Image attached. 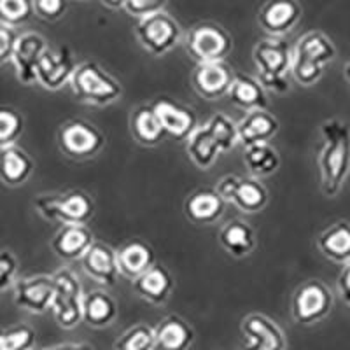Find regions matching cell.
Returning a JSON list of instances; mask_svg holds the SVG:
<instances>
[{
	"label": "cell",
	"mask_w": 350,
	"mask_h": 350,
	"mask_svg": "<svg viewBox=\"0 0 350 350\" xmlns=\"http://www.w3.org/2000/svg\"><path fill=\"white\" fill-rule=\"evenodd\" d=\"M114 350H154V327L144 323L128 327L114 342Z\"/></svg>",
	"instance_id": "d590c367"
},
{
	"label": "cell",
	"mask_w": 350,
	"mask_h": 350,
	"mask_svg": "<svg viewBox=\"0 0 350 350\" xmlns=\"http://www.w3.org/2000/svg\"><path fill=\"white\" fill-rule=\"evenodd\" d=\"M33 208L44 221L65 224H88L95 215V200L83 189L42 193L33 198Z\"/></svg>",
	"instance_id": "5b68a950"
},
{
	"label": "cell",
	"mask_w": 350,
	"mask_h": 350,
	"mask_svg": "<svg viewBox=\"0 0 350 350\" xmlns=\"http://www.w3.org/2000/svg\"><path fill=\"white\" fill-rule=\"evenodd\" d=\"M186 51L196 64L224 62L233 51V39L221 25L202 21L187 32Z\"/></svg>",
	"instance_id": "52a82bcc"
},
{
	"label": "cell",
	"mask_w": 350,
	"mask_h": 350,
	"mask_svg": "<svg viewBox=\"0 0 350 350\" xmlns=\"http://www.w3.org/2000/svg\"><path fill=\"white\" fill-rule=\"evenodd\" d=\"M195 336V329L186 319L167 315L154 327V350H189Z\"/></svg>",
	"instance_id": "7402d4cb"
},
{
	"label": "cell",
	"mask_w": 350,
	"mask_h": 350,
	"mask_svg": "<svg viewBox=\"0 0 350 350\" xmlns=\"http://www.w3.org/2000/svg\"><path fill=\"white\" fill-rule=\"evenodd\" d=\"M224 202L215 189H196L184 200V214L195 224H214L226 211Z\"/></svg>",
	"instance_id": "603a6c76"
},
{
	"label": "cell",
	"mask_w": 350,
	"mask_h": 350,
	"mask_svg": "<svg viewBox=\"0 0 350 350\" xmlns=\"http://www.w3.org/2000/svg\"><path fill=\"white\" fill-rule=\"evenodd\" d=\"M317 249L331 262L345 265L350 261V223L338 221L323 230L317 237Z\"/></svg>",
	"instance_id": "83f0119b"
},
{
	"label": "cell",
	"mask_w": 350,
	"mask_h": 350,
	"mask_svg": "<svg viewBox=\"0 0 350 350\" xmlns=\"http://www.w3.org/2000/svg\"><path fill=\"white\" fill-rule=\"evenodd\" d=\"M243 163L251 177L262 180L279 172L280 154L270 142L254 144L243 151Z\"/></svg>",
	"instance_id": "d6a6232c"
},
{
	"label": "cell",
	"mask_w": 350,
	"mask_h": 350,
	"mask_svg": "<svg viewBox=\"0 0 350 350\" xmlns=\"http://www.w3.org/2000/svg\"><path fill=\"white\" fill-rule=\"evenodd\" d=\"M267 93L268 92L262 88L258 77L247 76V74H235L226 96L237 109H243L245 112H249L268 107Z\"/></svg>",
	"instance_id": "484cf974"
},
{
	"label": "cell",
	"mask_w": 350,
	"mask_h": 350,
	"mask_svg": "<svg viewBox=\"0 0 350 350\" xmlns=\"http://www.w3.org/2000/svg\"><path fill=\"white\" fill-rule=\"evenodd\" d=\"M239 130V142L243 148L254 146V144L270 142L280 130V121L275 114L267 109L245 112L242 120L237 123Z\"/></svg>",
	"instance_id": "44dd1931"
},
{
	"label": "cell",
	"mask_w": 350,
	"mask_h": 350,
	"mask_svg": "<svg viewBox=\"0 0 350 350\" xmlns=\"http://www.w3.org/2000/svg\"><path fill=\"white\" fill-rule=\"evenodd\" d=\"M77 62L67 46L48 48L37 67V83L48 92H60L72 79Z\"/></svg>",
	"instance_id": "5bb4252c"
},
{
	"label": "cell",
	"mask_w": 350,
	"mask_h": 350,
	"mask_svg": "<svg viewBox=\"0 0 350 350\" xmlns=\"http://www.w3.org/2000/svg\"><path fill=\"white\" fill-rule=\"evenodd\" d=\"M219 243L233 258H245L256 249L258 237L254 228L242 219H233L219 231Z\"/></svg>",
	"instance_id": "f1b7e54d"
},
{
	"label": "cell",
	"mask_w": 350,
	"mask_h": 350,
	"mask_svg": "<svg viewBox=\"0 0 350 350\" xmlns=\"http://www.w3.org/2000/svg\"><path fill=\"white\" fill-rule=\"evenodd\" d=\"M68 84H70L74 98L92 107H109L120 102L123 96V86L120 81L93 60L77 64Z\"/></svg>",
	"instance_id": "277c9868"
},
{
	"label": "cell",
	"mask_w": 350,
	"mask_h": 350,
	"mask_svg": "<svg viewBox=\"0 0 350 350\" xmlns=\"http://www.w3.org/2000/svg\"><path fill=\"white\" fill-rule=\"evenodd\" d=\"M270 202L268 187L256 177H240L230 203L245 214H258L265 211Z\"/></svg>",
	"instance_id": "1f68e13d"
},
{
	"label": "cell",
	"mask_w": 350,
	"mask_h": 350,
	"mask_svg": "<svg viewBox=\"0 0 350 350\" xmlns=\"http://www.w3.org/2000/svg\"><path fill=\"white\" fill-rule=\"evenodd\" d=\"M100 4L105 5L107 9H112V11H118V9H123L126 0H100Z\"/></svg>",
	"instance_id": "bcb514c9"
},
{
	"label": "cell",
	"mask_w": 350,
	"mask_h": 350,
	"mask_svg": "<svg viewBox=\"0 0 350 350\" xmlns=\"http://www.w3.org/2000/svg\"><path fill=\"white\" fill-rule=\"evenodd\" d=\"M42 350H93V347L88 343H60V345L48 347Z\"/></svg>",
	"instance_id": "f6af8a7d"
},
{
	"label": "cell",
	"mask_w": 350,
	"mask_h": 350,
	"mask_svg": "<svg viewBox=\"0 0 350 350\" xmlns=\"http://www.w3.org/2000/svg\"><path fill=\"white\" fill-rule=\"evenodd\" d=\"M252 60L258 68V81L268 93L287 95L291 90L293 46L284 37H265L252 48Z\"/></svg>",
	"instance_id": "3957f363"
},
{
	"label": "cell",
	"mask_w": 350,
	"mask_h": 350,
	"mask_svg": "<svg viewBox=\"0 0 350 350\" xmlns=\"http://www.w3.org/2000/svg\"><path fill=\"white\" fill-rule=\"evenodd\" d=\"M167 8V0H126L124 4V11L135 20H142L156 12L165 11Z\"/></svg>",
	"instance_id": "ab89813d"
},
{
	"label": "cell",
	"mask_w": 350,
	"mask_h": 350,
	"mask_svg": "<svg viewBox=\"0 0 350 350\" xmlns=\"http://www.w3.org/2000/svg\"><path fill=\"white\" fill-rule=\"evenodd\" d=\"M135 37L149 55L165 56L183 39V28L174 16L161 11L137 20Z\"/></svg>",
	"instance_id": "9c48e42d"
},
{
	"label": "cell",
	"mask_w": 350,
	"mask_h": 350,
	"mask_svg": "<svg viewBox=\"0 0 350 350\" xmlns=\"http://www.w3.org/2000/svg\"><path fill=\"white\" fill-rule=\"evenodd\" d=\"M130 131L133 139L146 148H154L167 137L152 105H137L130 112Z\"/></svg>",
	"instance_id": "4316f807"
},
{
	"label": "cell",
	"mask_w": 350,
	"mask_h": 350,
	"mask_svg": "<svg viewBox=\"0 0 350 350\" xmlns=\"http://www.w3.org/2000/svg\"><path fill=\"white\" fill-rule=\"evenodd\" d=\"M240 333L245 340L240 350H287L289 347L282 327L267 314L245 315L240 323Z\"/></svg>",
	"instance_id": "8fae6325"
},
{
	"label": "cell",
	"mask_w": 350,
	"mask_h": 350,
	"mask_svg": "<svg viewBox=\"0 0 350 350\" xmlns=\"http://www.w3.org/2000/svg\"><path fill=\"white\" fill-rule=\"evenodd\" d=\"M36 170L32 156L18 144L0 148V180L9 187L23 186Z\"/></svg>",
	"instance_id": "cb8c5ba5"
},
{
	"label": "cell",
	"mask_w": 350,
	"mask_h": 350,
	"mask_svg": "<svg viewBox=\"0 0 350 350\" xmlns=\"http://www.w3.org/2000/svg\"><path fill=\"white\" fill-rule=\"evenodd\" d=\"M131 284H133V291L139 298L154 306L165 305L175 289L174 277L161 265H152L135 280H131Z\"/></svg>",
	"instance_id": "d6986e66"
},
{
	"label": "cell",
	"mask_w": 350,
	"mask_h": 350,
	"mask_svg": "<svg viewBox=\"0 0 350 350\" xmlns=\"http://www.w3.org/2000/svg\"><path fill=\"white\" fill-rule=\"evenodd\" d=\"M33 14V0H0V23L18 28L32 20Z\"/></svg>",
	"instance_id": "74e56055"
},
{
	"label": "cell",
	"mask_w": 350,
	"mask_h": 350,
	"mask_svg": "<svg viewBox=\"0 0 350 350\" xmlns=\"http://www.w3.org/2000/svg\"><path fill=\"white\" fill-rule=\"evenodd\" d=\"M18 37H20V33H18L16 28L0 23V67L11 64Z\"/></svg>",
	"instance_id": "b9f144b4"
},
{
	"label": "cell",
	"mask_w": 350,
	"mask_h": 350,
	"mask_svg": "<svg viewBox=\"0 0 350 350\" xmlns=\"http://www.w3.org/2000/svg\"><path fill=\"white\" fill-rule=\"evenodd\" d=\"M25 131V118L20 111L0 105V148L16 144Z\"/></svg>",
	"instance_id": "8d00e7d4"
},
{
	"label": "cell",
	"mask_w": 350,
	"mask_h": 350,
	"mask_svg": "<svg viewBox=\"0 0 350 350\" xmlns=\"http://www.w3.org/2000/svg\"><path fill=\"white\" fill-rule=\"evenodd\" d=\"M55 280L53 275L36 273L21 277L12 286L14 305L32 315H42L51 310Z\"/></svg>",
	"instance_id": "7c38bea8"
},
{
	"label": "cell",
	"mask_w": 350,
	"mask_h": 350,
	"mask_svg": "<svg viewBox=\"0 0 350 350\" xmlns=\"http://www.w3.org/2000/svg\"><path fill=\"white\" fill-rule=\"evenodd\" d=\"M18 258L9 249H0V295L12 289L18 280Z\"/></svg>",
	"instance_id": "f35d334b"
},
{
	"label": "cell",
	"mask_w": 350,
	"mask_h": 350,
	"mask_svg": "<svg viewBox=\"0 0 350 350\" xmlns=\"http://www.w3.org/2000/svg\"><path fill=\"white\" fill-rule=\"evenodd\" d=\"M233 76L235 74L224 62L196 64L191 72V84L202 98L219 100L228 95Z\"/></svg>",
	"instance_id": "ac0fdd59"
},
{
	"label": "cell",
	"mask_w": 350,
	"mask_h": 350,
	"mask_svg": "<svg viewBox=\"0 0 350 350\" xmlns=\"http://www.w3.org/2000/svg\"><path fill=\"white\" fill-rule=\"evenodd\" d=\"M81 268L92 280L102 287H112L120 279L118 251L104 242H93L81 258Z\"/></svg>",
	"instance_id": "2e32d148"
},
{
	"label": "cell",
	"mask_w": 350,
	"mask_h": 350,
	"mask_svg": "<svg viewBox=\"0 0 350 350\" xmlns=\"http://www.w3.org/2000/svg\"><path fill=\"white\" fill-rule=\"evenodd\" d=\"M186 152L191 159V163L200 170H208L215 165L217 158L223 152L219 149L215 137L212 135L207 124L198 126L191 135L186 139Z\"/></svg>",
	"instance_id": "4dcf8cb0"
},
{
	"label": "cell",
	"mask_w": 350,
	"mask_h": 350,
	"mask_svg": "<svg viewBox=\"0 0 350 350\" xmlns=\"http://www.w3.org/2000/svg\"><path fill=\"white\" fill-rule=\"evenodd\" d=\"M301 18L303 8L298 0H267L258 11V25L268 37H286Z\"/></svg>",
	"instance_id": "4fadbf2b"
},
{
	"label": "cell",
	"mask_w": 350,
	"mask_h": 350,
	"mask_svg": "<svg viewBox=\"0 0 350 350\" xmlns=\"http://www.w3.org/2000/svg\"><path fill=\"white\" fill-rule=\"evenodd\" d=\"M211 128L212 135L215 137L219 144V149L221 152H230L239 146V130H237V123L231 120L230 116L224 114V112H217V114L211 116L207 123Z\"/></svg>",
	"instance_id": "836d02e7"
},
{
	"label": "cell",
	"mask_w": 350,
	"mask_h": 350,
	"mask_svg": "<svg viewBox=\"0 0 350 350\" xmlns=\"http://www.w3.org/2000/svg\"><path fill=\"white\" fill-rule=\"evenodd\" d=\"M319 131L323 137L317 154L321 191L326 198H336L350 175V123L342 118H327Z\"/></svg>",
	"instance_id": "6da1fadb"
},
{
	"label": "cell",
	"mask_w": 350,
	"mask_h": 350,
	"mask_svg": "<svg viewBox=\"0 0 350 350\" xmlns=\"http://www.w3.org/2000/svg\"><path fill=\"white\" fill-rule=\"evenodd\" d=\"M336 55L338 51L329 36L321 30L303 33L293 46L291 77L305 88L314 86L323 79Z\"/></svg>",
	"instance_id": "7a4b0ae2"
},
{
	"label": "cell",
	"mask_w": 350,
	"mask_h": 350,
	"mask_svg": "<svg viewBox=\"0 0 350 350\" xmlns=\"http://www.w3.org/2000/svg\"><path fill=\"white\" fill-rule=\"evenodd\" d=\"M240 177L237 174H228V175H223L221 179L217 180V184H215V191L219 193V196L224 200L226 203H230L231 196H233V193H235L237 189V184H239Z\"/></svg>",
	"instance_id": "7bdbcfd3"
},
{
	"label": "cell",
	"mask_w": 350,
	"mask_h": 350,
	"mask_svg": "<svg viewBox=\"0 0 350 350\" xmlns=\"http://www.w3.org/2000/svg\"><path fill=\"white\" fill-rule=\"evenodd\" d=\"M334 295L323 280H306L293 295L291 315L296 324L314 326L333 312Z\"/></svg>",
	"instance_id": "ba28073f"
},
{
	"label": "cell",
	"mask_w": 350,
	"mask_h": 350,
	"mask_svg": "<svg viewBox=\"0 0 350 350\" xmlns=\"http://www.w3.org/2000/svg\"><path fill=\"white\" fill-rule=\"evenodd\" d=\"M336 289H338L340 298H342L347 305H350V261L342 265L338 280H336Z\"/></svg>",
	"instance_id": "ee69618b"
},
{
	"label": "cell",
	"mask_w": 350,
	"mask_h": 350,
	"mask_svg": "<svg viewBox=\"0 0 350 350\" xmlns=\"http://www.w3.org/2000/svg\"><path fill=\"white\" fill-rule=\"evenodd\" d=\"M48 40L39 32H23L16 40V48L12 53L11 65L16 72V79L25 86L37 83V67L42 55L48 49Z\"/></svg>",
	"instance_id": "9a60e30c"
},
{
	"label": "cell",
	"mask_w": 350,
	"mask_h": 350,
	"mask_svg": "<svg viewBox=\"0 0 350 350\" xmlns=\"http://www.w3.org/2000/svg\"><path fill=\"white\" fill-rule=\"evenodd\" d=\"M165 133L175 140H186L200 126L198 116L191 107L179 104L172 98H158L152 104Z\"/></svg>",
	"instance_id": "e0dca14e"
},
{
	"label": "cell",
	"mask_w": 350,
	"mask_h": 350,
	"mask_svg": "<svg viewBox=\"0 0 350 350\" xmlns=\"http://www.w3.org/2000/svg\"><path fill=\"white\" fill-rule=\"evenodd\" d=\"M93 242V233L86 224H65L51 239V249L62 261L74 262L81 261Z\"/></svg>",
	"instance_id": "ffe728a7"
},
{
	"label": "cell",
	"mask_w": 350,
	"mask_h": 350,
	"mask_svg": "<svg viewBox=\"0 0 350 350\" xmlns=\"http://www.w3.org/2000/svg\"><path fill=\"white\" fill-rule=\"evenodd\" d=\"M37 333L28 324L0 327V350H36Z\"/></svg>",
	"instance_id": "e575fe53"
},
{
	"label": "cell",
	"mask_w": 350,
	"mask_h": 350,
	"mask_svg": "<svg viewBox=\"0 0 350 350\" xmlns=\"http://www.w3.org/2000/svg\"><path fill=\"white\" fill-rule=\"evenodd\" d=\"M68 9V0H33L36 16L44 21H58L65 16Z\"/></svg>",
	"instance_id": "60d3db41"
},
{
	"label": "cell",
	"mask_w": 350,
	"mask_h": 350,
	"mask_svg": "<svg viewBox=\"0 0 350 350\" xmlns=\"http://www.w3.org/2000/svg\"><path fill=\"white\" fill-rule=\"evenodd\" d=\"M53 280H55L51 301L53 317L62 329H74L83 323V284L76 271L65 267L58 268L53 273Z\"/></svg>",
	"instance_id": "8992f818"
},
{
	"label": "cell",
	"mask_w": 350,
	"mask_h": 350,
	"mask_svg": "<svg viewBox=\"0 0 350 350\" xmlns=\"http://www.w3.org/2000/svg\"><path fill=\"white\" fill-rule=\"evenodd\" d=\"M118 265L121 277L135 280L139 275L156 265V256L152 247L140 240L128 242L118 251Z\"/></svg>",
	"instance_id": "f546056e"
},
{
	"label": "cell",
	"mask_w": 350,
	"mask_h": 350,
	"mask_svg": "<svg viewBox=\"0 0 350 350\" xmlns=\"http://www.w3.org/2000/svg\"><path fill=\"white\" fill-rule=\"evenodd\" d=\"M118 303L107 291L95 289L84 293L83 323L93 329H105L118 319Z\"/></svg>",
	"instance_id": "d4e9b609"
},
{
	"label": "cell",
	"mask_w": 350,
	"mask_h": 350,
	"mask_svg": "<svg viewBox=\"0 0 350 350\" xmlns=\"http://www.w3.org/2000/svg\"><path fill=\"white\" fill-rule=\"evenodd\" d=\"M343 77H345V81H347V83L350 84V60L347 62L345 68H343Z\"/></svg>",
	"instance_id": "7dc6e473"
},
{
	"label": "cell",
	"mask_w": 350,
	"mask_h": 350,
	"mask_svg": "<svg viewBox=\"0 0 350 350\" xmlns=\"http://www.w3.org/2000/svg\"><path fill=\"white\" fill-rule=\"evenodd\" d=\"M58 148L65 156L77 161L92 159L105 148V135L95 124L84 120H68L58 128Z\"/></svg>",
	"instance_id": "30bf717a"
},
{
	"label": "cell",
	"mask_w": 350,
	"mask_h": 350,
	"mask_svg": "<svg viewBox=\"0 0 350 350\" xmlns=\"http://www.w3.org/2000/svg\"><path fill=\"white\" fill-rule=\"evenodd\" d=\"M349 306H350V305H349Z\"/></svg>",
	"instance_id": "c3c4849f"
}]
</instances>
